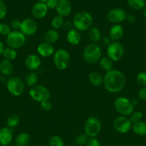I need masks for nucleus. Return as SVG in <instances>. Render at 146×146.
I'll use <instances>...</instances> for the list:
<instances>
[{"label": "nucleus", "instance_id": "nucleus-13", "mask_svg": "<svg viewBox=\"0 0 146 146\" xmlns=\"http://www.w3.org/2000/svg\"><path fill=\"white\" fill-rule=\"evenodd\" d=\"M127 14L125 11L121 8H114L110 9L106 15V18L110 22L113 24H119L126 19Z\"/></svg>", "mask_w": 146, "mask_h": 146}, {"label": "nucleus", "instance_id": "nucleus-21", "mask_svg": "<svg viewBox=\"0 0 146 146\" xmlns=\"http://www.w3.org/2000/svg\"><path fill=\"white\" fill-rule=\"evenodd\" d=\"M60 38V35L57 30L49 29L44 32L43 35V40L44 42L50 44H55Z\"/></svg>", "mask_w": 146, "mask_h": 146}, {"label": "nucleus", "instance_id": "nucleus-3", "mask_svg": "<svg viewBox=\"0 0 146 146\" xmlns=\"http://www.w3.org/2000/svg\"><path fill=\"white\" fill-rule=\"evenodd\" d=\"M102 58V51L97 44H90L83 51V58L89 64H94L99 62Z\"/></svg>", "mask_w": 146, "mask_h": 146}, {"label": "nucleus", "instance_id": "nucleus-40", "mask_svg": "<svg viewBox=\"0 0 146 146\" xmlns=\"http://www.w3.org/2000/svg\"><path fill=\"white\" fill-rule=\"evenodd\" d=\"M21 21L18 19H14L11 22V27L14 29V31H19L21 27Z\"/></svg>", "mask_w": 146, "mask_h": 146}, {"label": "nucleus", "instance_id": "nucleus-42", "mask_svg": "<svg viewBox=\"0 0 146 146\" xmlns=\"http://www.w3.org/2000/svg\"><path fill=\"white\" fill-rule=\"evenodd\" d=\"M58 2L59 0H47V1L45 4L47 6V7H48V9H56L57 4H58Z\"/></svg>", "mask_w": 146, "mask_h": 146}, {"label": "nucleus", "instance_id": "nucleus-16", "mask_svg": "<svg viewBox=\"0 0 146 146\" xmlns=\"http://www.w3.org/2000/svg\"><path fill=\"white\" fill-rule=\"evenodd\" d=\"M24 64L29 70L35 71L41 65V58L37 54H30L25 58Z\"/></svg>", "mask_w": 146, "mask_h": 146}, {"label": "nucleus", "instance_id": "nucleus-14", "mask_svg": "<svg viewBox=\"0 0 146 146\" xmlns=\"http://www.w3.org/2000/svg\"><path fill=\"white\" fill-rule=\"evenodd\" d=\"M48 9V7L45 3L37 2L31 8V14L34 19H42L46 17Z\"/></svg>", "mask_w": 146, "mask_h": 146}, {"label": "nucleus", "instance_id": "nucleus-5", "mask_svg": "<svg viewBox=\"0 0 146 146\" xmlns=\"http://www.w3.org/2000/svg\"><path fill=\"white\" fill-rule=\"evenodd\" d=\"M54 66L59 70H65L68 68L71 61L70 53L64 48L57 50L53 57Z\"/></svg>", "mask_w": 146, "mask_h": 146}, {"label": "nucleus", "instance_id": "nucleus-33", "mask_svg": "<svg viewBox=\"0 0 146 146\" xmlns=\"http://www.w3.org/2000/svg\"><path fill=\"white\" fill-rule=\"evenodd\" d=\"M50 146H64V143L62 138L59 135H53L49 141Z\"/></svg>", "mask_w": 146, "mask_h": 146}, {"label": "nucleus", "instance_id": "nucleus-48", "mask_svg": "<svg viewBox=\"0 0 146 146\" xmlns=\"http://www.w3.org/2000/svg\"><path fill=\"white\" fill-rule=\"evenodd\" d=\"M39 2H42V3H46L47 1V0H38Z\"/></svg>", "mask_w": 146, "mask_h": 146}, {"label": "nucleus", "instance_id": "nucleus-46", "mask_svg": "<svg viewBox=\"0 0 146 146\" xmlns=\"http://www.w3.org/2000/svg\"><path fill=\"white\" fill-rule=\"evenodd\" d=\"M132 103H133V105H137V104H138V100H137V99H134V100H133V101H132Z\"/></svg>", "mask_w": 146, "mask_h": 146}, {"label": "nucleus", "instance_id": "nucleus-2", "mask_svg": "<svg viewBox=\"0 0 146 146\" xmlns=\"http://www.w3.org/2000/svg\"><path fill=\"white\" fill-rule=\"evenodd\" d=\"M92 17L87 11H81L76 13L73 18L72 24L74 28L79 31L89 30L92 25Z\"/></svg>", "mask_w": 146, "mask_h": 146}, {"label": "nucleus", "instance_id": "nucleus-32", "mask_svg": "<svg viewBox=\"0 0 146 146\" xmlns=\"http://www.w3.org/2000/svg\"><path fill=\"white\" fill-rule=\"evenodd\" d=\"M64 19H63V17H60V16L57 15L54 16L52 18L51 21V26L53 28V29L57 30L61 28L62 27H63L64 25Z\"/></svg>", "mask_w": 146, "mask_h": 146}, {"label": "nucleus", "instance_id": "nucleus-15", "mask_svg": "<svg viewBox=\"0 0 146 146\" xmlns=\"http://www.w3.org/2000/svg\"><path fill=\"white\" fill-rule=\"evenodd\" d=\"M56 11L60 17H67L72 11L71 3L69 0H59L58 4L56 7Z\"/></svg>", "mask_w": 146, "mask_h": 146}, {"label": "nucleus", "instance_id": "nucleus-9", "mask_svg": "<svg viewBox=\"0 0 146 146\" xmlns=\"http://www.w3.org/2000/svg\"><path fill=\"white\" fill-rule=\"evenodd\" d=\"M7 88L11 95L20 96L24 93V84L19 77L11 76L7 81Z\"/></svg>", "mask_w": 146, "mask_h": 146}, {"label": "nucleus", "instance_id": "nucleus-11", "mask_svg": "<svg viewBox=\"0 0 146 146\" xmlns=\"http://www.w3.org/2000/svg\"><path fill=\"white\" fill-rule=\"evenodd\" d=\"M38 30L37 22L32 18H27L21 21L19 31L26 36H32Z\"/></svg>", "mask_w": 146, "mask_h": 146}, {"label": "nucleus", "instance_id": "nucleus-22", "mask_svg": "<svg viewBox=\"0 0 146 146\" xmlns=\"http://www.w3.org/2000/svg\"><path fill=\"white\" fill-rule=\"evenodd\" d=\"M0 72L4 76H11L14 72L12 63L8 60L3 59L0 62Z\"/></svg>", "mask_w": 146, "mask_h": 146}, {"label": "nucleus", "instance_id": "nucleus-18", "mask_svg": "<svg viewBox=\"0 0 146 146\" xmlns=\"http://www.w3.org/2000/svg\"><path fill=\"white\" fill-rule=\"evenodd\" d=\"M124 34V29L120 24H117L111 27L109 31V36L113 41H117L123 37Z\"/></svg>", "mask_w": 146, "mask_h": 146}, {"label": "nucleus", "instance_id": "nucleus-47", "mask_svg": "<svg viewBox=\"0 0 146 146\" xmlns=\"http://www.w3.org/2000/svg\"><path fill=\"white\" fill-rule=\"evenodd\" d=\"M143 15H144V17H145V18L146 19V6L145 7V8L143 9Z\"/></svg>", "mask_w": 146, "mask_h": 146}, {"label": "nucleus", "instance_id": "nucleus-8", "mask_svg": "<svg viewBox=\"0 0 146 146\" xmlns=\"http://www.w3.org/2000/svg\"><path fill=\"white\" fill-rule=\"evenodd\" d=\"M29 94L33 100L40 103L50 100L51 95L50 90L42 85H36L31 87Z\"/></svg>", "mask_w": 146, "mask_h": 146}, {"label": "nucleus", "instance_id": "nucleus-31", "mask_svg": "<svg viewBox=\"0 0 146 146\" xmlns=\"http://www.w3.org/2000/svg\"><path fill=\"white\" fill-rule=\"evenodd\" d=\"M20 119L19 117L17 114H13V115H10L7 121V126L9 128H14L19 124Z\"/></svg>", "mask_w": 146, "mask_h": 146}, {"label": "nucleus", "instance_id": "nucleus-7", "mask_svg": "<svg viewBox=\"0 0 146 146\" xmlns=\"http://www.w3.org/2000/svg\"><path fill=\"white\" fill-rule=\"evenodd\" d=\"M26 36L20 31H11L6 38V43L9 48L19 49L25 44Z\"/></svg>", "mask_w": 146, "mask_h": 146}, {"label": "nucleus", "instance_id": "nucleus-36", "mask_svg": "<svg viewBox=\"0 0 146 146\" xmlns=\"http://www.w3.org/2000/svg\"><path fill=\"white\" fill-rule=\"evenodd\" d=\"M11 32V27L5 23L0 24V34L4 36H7Z\"/></svg>", "mask_w": 146, "mask_h": 146}, {"label": "nucleus", "instance_id": "nucleus-4", "mask_svg": "<svg viewBox=\"0 0 146 146\" xmlns=\"http://www.w3.org/2000/svg\"><path fill=\"white\" fill-rule=\"evenodd\" d=\"M84 130L89 138H96L102 130L101 121L97 117H90L84 123Z\"/></svg>", "mask_w": 146, "mask_h": 146}, {"label": "nucleus", "instance_id": "nucleus-50", "mask_svg": "<svg viewBox=\"0 0 146 146\" xmlns=\"http://www.w3.org/2000/svg\"><path fill=\"white\" fill-rule=\"evenodd\" d=\"M7 146H12V145H7Z\"/></svg>", "mask_w": 146, "mask_h": 146}, {"label": "nucleus", "instance_id": "nucleus-30", "mask_svg": "<svg viewBox=\"0 0 146 146\" xmlns=\"http://www.w3.org/2000/svg\"><path fill=\"white\" fill-rule=\"evenodd\" d=\"M2 55L4 59L11 61L16 59V58L17 57V52L15 49L7 47V48H4Z\"/></svg>", "mask_w": 146, "mask_h": 146}, {"label": "nucleus", "instance_id": "nucleus-10", "mask_svg": "<svg viewBox=\"0 0 146 146\" xmlns=\"http://www.w3.org/2000/svg\"><path fill=\"white\" fill-rule=\"evenodd\" d=\"M124 47L118 41H113L107 46V57L113 61H118L121 60L124 56Z\"/></svg>", "mask_w": 146, "mask_h": 146}, {"label": "nucleus", "instance_id": "nucleus-38", "mask_svg": "<svg viewBox=\"0 0 146 146\" xmlns=\"http://www.w3.org/2000/svg\"><path fill=\"white\" fill-rule=\"evenodd\" d=\"M7 14V7L5 3L0 1V20L5 18Z\"/></svg>", "mask_w": 146, "mask_h": 146}, {"label": "nucleus", "instance_id": "nucleus-27", "mask_svg": "<svg viewBox=\"0 0 146 146\" xmlns=\"http://www.w3.org/2000/svg\"><path fill=\"white\" fill-rule=\"evenodd\" d=\"M127 2L130 8L136 11L143 9L146 6L145 0H127Z\"/></svg>", "mask_w": 146, "mask_h": 146}, {"label": "nucleus", "instance_id": "nucleus-17", "mask_svg": "<svg viewBox=\"0 0 146 146\" xmlns=\"http://www.w3.org/2000/svg\"><path fill=\"white\" fill-rule=\"evenodd\" d=\"M12 132L8 127H3L0 129V145L7 146L12 141Z\"/></svg>", "mask_w": 146, "mask_h": 146}, {"label": "nucleus", "instance_id": "nucleus-20", "mask_svg": "<svg viewBox=\"0 0 146 146\" xmlns=\"http://www.w3.org/2000/svg\"><path fill=\"white\" fill-rule=\"evenodd\" d=\"M81 34L76 29H71L69 30L67 34V40L69 44L72 45H77L81 41Z\"/></svg>", "mask_w": 146, "mask_h": 146}, {"label": "nucleus", "instance_id": "nucleus-23", "mask_svg": "<svg viewBox=\"0 0 146 146\" xmlns=\"http://www.w3.org/2000/svg\"><path fill=\"white\" fill-rule=\"evenodd\" d=\"M132 129L135 134L138 136H145L146 135V122L139 121L132 125Z\"/></svg>", "mask_w": 146, "mask_h": 146}, {"label": "nucleus", "instance_id": "nucleus-29", "mask_svg": "<svg viewBox=\"0 0 146 146\" xmlns=\"http://www.w3.org/2000/svg\"><path fill=\"white\" fill-rule=\"evenodd\" d=\"M39 80V76L34 71H31L29 72V74H27L25 76V81L27 83V85L31 87L37 85V83H38Z\"/></svg>", "mask_w": 146, "mask_h": 146}, {"label": "nucleus", "instance_id": "nucleus-24", "mask_svg": "<svg viewBox=\"0 0 146 146\" xmlns=\"http://www.w3.org/2000/svg\"><path fill=\"white\" fill-rule=\"evenodd\" d=\"M103 76L98 71H92L89 74V81L94 86H100L103 84Z\"/></svg>", "mask_w": 146, "mask_h": 146}, {"label": "nucleus", "instance_id": "nucleus-1", "mask_svg": "<svg viewBox=\"0 0 146 146\" xmlns=\"http://www.w3.org/2000/svg\"><path fill=\"white\" fill-rule=\"evenodd\" d=\"M126 78L124 74L118 70L113 69L105 74L103 78V85L110 93H118L125 86Z\"/></svg>", "mask_w": 146, "mask_h": 146}, {"label": "nucleus", "instance_id": "nucleus-45", "mask_svg": "<svg viewBox=\"0 0 146 146\" xmlns=\"http://www.w3.org/2000/svg\"><path fill=\"white\" fill-rule=\"evenodd\" d=\"M4 44H3L2 41L0 40V55H1V54H3V51H4Z\"/></svg>", "mask_w": 146, "mask_h": 146}, {"label": "nucleus", "instance_id": "nucleus-35", "mask_svg": "<svg viewBox=\"0 0 146 146\" xmlns=\"http://www.w3.org/2000/svg\"><path fill=\"white\" fill-rule=\"evenodd\" d=\"M89 140V137L87 136V134L81 133L77 135L75 138V143L78 145H85Z\"/></svg>", "mask_w": 146, "mask_h": 146}, {"label": "nucleus", "instance_id": "nucleus-39", "mask_svg": "<svg viewBox=\"0 0 146 146\" xmlns=\"http://www.w3.org/2000/svg\"><path fill=\"white\" fill-rule=\"evenodd\" d=\"M40 106H41V108H42V110L45 111H51L52 108V104L50 102V100H47V101L40 103Z\"/></svg>", "mask_w": 146, "mask_h": 146}, {"label": "nucleus", "instance_id": "nucleus-43", "mask_svg": "<svg viewBox=\"0 0 146 146\" xmlns=\"http://www.w3.org/2000/svg\"><path fill=\"white\" fill-rule=\"evenodd\" d=\"M138 97L141 101H146V87H142L139 90Z\"/></svg>", "mask_w": 146, "mask_h": 146}, {"label": "nucleus", "instance_id": "nucleus-26", "mask_svg": "<svg viewBox=\"0 0 146 146\" xmlns=\"http://www.w3.org/2000/svg\"><path fill=\"white\" fill-rule=\"evenodd\" d=\"M99 65H100V68L106 73L113 69V61L110 59L108 57H102L100 58V60L99 61Z\"/></svg>", "mask_w": 146, "mask_h": 146}, {"label": "nucleus", "instance_id": "nucleus-19", "mask_svg": "<svg viewBox=\"0 0 146 146\" xmlns=\"http://www.w3.org/2000/svg\"><path fill=\"white\" fill-rule=\"evenodd\" d=\"M37 52L41 56L49 57L54 54V48L52 44L42 42L37 46Z\"/></svg>", "mask_w": 146, "mask_h": 146}, {"label": "nucleus", "instance_id": "nucleus-44", "mask_svg": "<svg viewBox=\"0 0 146 146\" xmlns=\"http://www.w3.org/2000/svg\"><path fill=\"white\" fill-rule=\"evenodd\" d=\"M125 20H127V22L130 23V24H134L136 21L135 17L133 14H128V15H127Z\"/></svg>", "mask_w": 146, "mask_h": 146}, {"label": "nucleus", "instance_id": "nucleus-41", "mask_svg": "<svg viewBox=\"0 0 146 146\" xmlns=\"http://www.w3.org/2000/svg\"><path fill=\"white\" fill-rule=\"evenodd\" d=\"M86 146H101V144L95 138H90L86 143Z\"/></svg>", "mask_w": 146, "mask_h": 146}, {"label": "nucleus", "instance_id": "nucleus-25", "mask_svg": "<svg viewBox=\"0 0 146 146\" xmlns=\"http://www.w3.org/2000/svg\"><path fill=\"white\" fill-rule=\"evenodd\" d=\"M88 36L92 44H97L98 41H100L102 38L101 31L97 27H91L89 29Z\"/></svg>", "mask_w": 146, "mask_h": 146}, {"label": "nucleus", "instance_id": "nucleus-49", "mask_svg": "<svg viewBox=\"0 0 146 146\" xmlns=\"http://www.w3.org/2000/svg\"><path fill=\"white\" fill-rule=\"evenodd\" d=\"M0 1H6V0H0Z\"/></svg>", "mask_w": 146, "mask_h": 146}, {"label": "nucleus", "instance_id": "nucleus-6", "mask_svg": "<svg viewBox=\"0 0 146 146\" xmlns=\"http://www.w3.org/2000/svg\"><path fill=\"white\" fill-rule=\"evenodd\" d=\"M114 106L116 111L123 116L130 115L134 112V105L131 101L125 97H118L115 100Z\"/></svg>", "mask_w": 146, "mask_h": 146}, {"label": "nucleus", "instance_id": "nucleus-12", "mask_svg": "<svg viewBox=\"0 0 146 146\" xmlns=\"http://www.w3.org/2000/svg\"><path fill=\"white\" fill-rule=\"evenodd\" d=\"M132 123L126 116L117 117L113 121V127L117 132L120 133H126L132 128Z\"/></svg>", "mask_w": 146, "mask_h": 146}, {"label": "nucleus", "instance_id": "nucleus-37", "mask_svg": "<svg viewBox=\"0 0 146 146\" xmlns=\"http://www.w3.org/2000/svg\"><path fill=\"white\" fill-rule=\"evenodd\" d=\"M137 82L138 83L139 85L141 86L142 87H146V72L145 71H142L137 74L136 77Z\"/></svg>", "mask_w": 146, "mask_h": 146}, {"label": "nucleus", "instance_id": "nucleus-34", "mask_svg": "<svg viewBox=\"0 0 146 146\" xmlns=\"http://www.w3.org/2000/svg\"><path fill=\"white\" fill-rule=\"evenodd\" d=\"M143 116V115L142 112H140V111H134V112L130 115L129 120H130V122L132 123V124H133L135 123L139 122V121H141Z\"/></svg>", "mask_w": 146, "mask_h": 146}, {"label": "nucleus", "instance_id": "nucleus-28", "mask_svg": "<svg viewBox=\"0 0 146 146\" xmlns=\"http://www.w3.org/2000/svg\"><path fill=\"white\" fill-rule=\"evenodd\" d=\"M30 141L29 135L27 133H21L19 134L15 140L17 146H27Z\"/></svg>", "mask_w": 146, "mask_h": 146}]
</instances>
